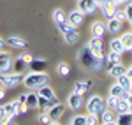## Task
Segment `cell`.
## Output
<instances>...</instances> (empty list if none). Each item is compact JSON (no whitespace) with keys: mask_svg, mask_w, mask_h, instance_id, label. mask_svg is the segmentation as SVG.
<instances>
[{"mask_svg":"<svg viewBox=\"0 0 132 125\" xmlns=\"http://www.w3.org/2000/svg\"><path fill=\"white\" fill-rule=\"evenodd\" d=\"M78 62L81 63L83 67H86L88 71H92V72H99V71L102 69V63H104V60L97 58V56H95V55L90 51L88 44H86L85 48H81V49L78 51Z\"/></svg>","mask_w":132,"mask_h":125,"instance_id":"obj_1","label":"cell"},{"mask_svg":"<svg viewBox=\"0 0 132 125\" xmlns=\"http://www.w3.org/2000/svg\"><path fill=\"white\" fill-rule=\"evenodd\" d=\"M50 83V76L41 71V72H37V71H32L28 72L25 78H23V85L27 86V88H30V90H39L41 86Z\"/></svg>","mask_w":132,"mask_h":125,"instance_id":"obj_2","label":"cell"},{"mask_svg":"<svg viewBox=\"0 0 132 125\" xmlns=\"http://www.w3.org/2000/svg\"><path fill=\"white\" fill-rule=\"evenodd\" d=\"M56 27H58L62 37H63V41L67 42V44H76V42L79 41V32L76 30V27H72L71 23L63 21V23H58Z\"/></svg>","mask_w":132,"mask_h":125,"instance_id":"obj_3","label":"cell"},{"mask_svg":"<svg viewBox=\"0 0 132 125\" xmlns=\"http://www.w3.org/2000/svg\"><path fill=\"white\" fill-rule=\"evenodd\" d=\"M85 106H86V113H90V115H101L102 111L108 107L106 101L101 95H92L90 99L85 102Z\"/></svg>","mask_w":132,"mask_h":125,"instance_id":"obj_4","label":"cell"},{"mask_svg":"<svg viewBox=\"0 0 132 125\" xmlns=\"http://www.w3.org/2000/svg\"><path fill=\"white\" fill-rule=\"evenodd\" d=\"M23 78L21 74L14 72V74H7V72H0V83L4 88H16L20 83H23Z\"/></svg>","mask_w":132,"mask_h":125,"instance_id":"obj_5","label":"cell"},{"mask_svg":"<svg viewBox=\"0 0 132 125\" xmlns=\"http://www.w3.org/2000/svg\"><path fill=\"white\" fill-rule=\"evenodd\" d=\"M88 48H90V51L93 53L97 58H101V60L106 58V55H104V46H102L101 37H92L90 41H88Z\"/></svg>","mask_w":132,"mask_h":125,"instance_id":"obj_6","label":"cell"},{"mask_svg":"<svg viewBox=\"0 0 132 125\" xmlns=\"http://www.w3.org/2000/svg\"><path fill=\"white\" fill-rule=\"evenodd\" d=\"M99 7V4L95 0H78V9L85 14H93Z\"/></svg>","mask_w":132,"mask_h":125,"instance_id":"obj_7","label":"cell"},{"mask_svg":"<svg viewBox=\"0 0 132 125\" xmlns=\"http://www.w3.org/2000/svg\"><path fill=\"white\" fill-rule=\"evenodd\" d=\"M67 106L71 107L72 111L81 109V106H83V95L78 94V92H72V94H69V97H67Z\"/></svg>","mask_w":132,"mask_h":125,"instance_id":"obj_8","label":"cell"},{"mask_svg":"<svg viewBox=\"0 0 132 125\" xmlns=\"http://www.w3.org/2000/svg\"><path fill=\"white\" fill-rule=\"evenodd\" d=\"M83 20H85V12H81L79 9H74L67 14V23H71L72 27H76V28L79 25H83Z\"/></svg>","mask_w":132,"mask_h":125,"instance_id":"obj_9","label":"cell"},{"mask_svg":"<svg viewBox=\"0 0 132 125\" xmlns=\"http://www.w3.org/2000/svg\"><path fill=\"white\" fill-rule=\"evenodd\" d=\"M99 7H101L102 14H104V18H113L114 16V12H116V9H118V5L113 2V0H108V2H102V4H99Z\"/></svg>","mask_w":132,"mask_h":125,"instance_id":"obj_10","label":"cell"},{"mask_svg":"<svg viewBox=\"0 0 132 125\" xmlns=\"http://www.w3.org/2000/svg\"><path fill=\"white\" fill-rule=\"evenodd\" d=\"M99 120H101L102 125H111V123H114V122H116V113H114V109L106 107L101 115H99Z\"/></svg>","mask_w":132,"mask_h":125,"instance_id":"obj_11","label":"cell"},{"mask_svg":"<svg viewBox=\"0 0 132 125\" xmlns=\"http://www.w3.org/2000/svg\"><path fill=\"white\" fill-rule=\"evenodd\" d=\"M12 69V58L9 53L0 51V72H9Z\"/></svg>","mask_w":132,"mask_h":125,"instance_id":"obj_12","label":"cell"},{"mask_svg":"<svg viewBox=\"0 0 132 125\" xmlns=\"http://www.w3.org/2000/svg\"><path fill=\"white\" fill-rule=\"evenodd\" d=\"M129 94H130V92H129V90H125V88H123V86L118 83V81L109 86V95L120 97V99H127V97H129Z\"/></svg>","mask_w":132,"mask_h":125,"instance_id":"obj_13","label":"cell"},{"mask_svg":"<svg viewBox=\"0 0 132 125\" xmlns=\"http://www.w3.org/2000/svg\"><path fill=\"white\" fill-rule=\"evenodd\" d=\"M108 30V27H106V23H102V21H93L90 27V32H92V37H102L104 34Z\"/></svg>","mask_w":132,"mask_h":125,"instance_id":"obj_14","label":"cell"},{"mask_svg":"<svg viewBox=\"0 0 132 125\" xmlns=\"http://www.w3.org/2000/svg\"><path fill=\"white\" fill-rule=\"evenodd\" d=\"M5 42L9 44L11 48H16V49H25V48L28 46L27 41H25V39H21V37H18V35H11V37H7Z\"/></svg>","mask_w":132,"mask_h":125,"instance_id":"obj_15","label":"cell"},{"mask_svg":"<svg viewBox=\"0 0 132 125\" xmlns=\"http://www.w3.org/2000/svg\"><path fill=\"white\" fill-rule=\"evenodd\" d=\"M39 95L46 97V99H50L53 104H58V97H56V94L53 92V88H50L48 85H44V86H41V88H39Z\"/></svg>","mask_w":132,"mask_h":125,"instance_id":"obj_16","label":"cell"},{"mask_svg":"<svg viewBox=\"0 0 132 125\" xmlns=\"http://www.w3.org/2000/svg\"><path fill=\"white\" fill-rule=\"evenodd\" d=\"M63 111H65V106L58 102V104H53V106L50 107V109L46 111V113H48V115H50L51 118H53V120H58V118H60V116L63 115Z\"/></svg>","mask_w":132,"mask_h":125,"instance_id":"obj_17","label":"cell"},{"mask_svg":"<svg viewBox=\"0 0 132 125\" xmlns=\"http://www.w3.org/2000/svg\"><path fill=\"white\" fill-rule=\"evenodd\" d=\"M122 25H123V21L116 20L114 16H113V18H109V20H108V23H106V27H108L109 34H116V32H120V30H122Z\"/></svg>","mask_w":132,"mask_h":125,"instance_id":"obj_18","label":"cell"},{"mask_svg":"<svg viewBox=\"0 0 132 125\" xmlns=\"http://www.w3.org/2000/svg\"><path fill=\"white\" fill-rule=\"evenodd\" d=\"M116 125H132V111L129 113H116Z\"/></svg>","mask_w":132,"mask_h":125,"instance_id":"obj_19","label":"cell"},{"mask_svg":"<svg viewBox=\"0 0 132 125\" xmlns=\"http://www.w3.org/2000/svg\"><path fill=\"white\" fill-rule=\"evenodd\" d=\"M92 86V81L90 79H83V81H76V85H74V92H78V94L85 95L86 92H88V88Z\"/></svg>","mask_w":132,"mask_h":125,"instance_id":"obj_20","label":"cell"},{"mask_svg":"<svg viewBox=\"0 0 132 125\" xmlns=\"http://www.w3.org/2000/svg\"><path fill=\"white\" fill-rule=\"evenodd\" d=\"M48 67V60H44V58H34L30 62V69L32 71H37V72H41Z\"/></svg>","mask_w":132,"mask_h":125,"instance_id":"obj_21","label":"cell"},{"mask_svg":"<svg viewBox=\"0 0 132 125\" xmlns=\"http://www.w3.org/2000/svg\"><path fill=\"white\" fill-rule=\"evenodd\" d=\"M125 72H127V67L122 65V63H114L113 67H109V76H113L114 79H116V78H120V76L125 74Z\"/></svg>","mask_w":132,"mask_h":125,"instance_id":"obj_22","label":"cell"},{"mask_svg":"<svg viewBox=\"0 0 132 125\" xmlns=\"http://www.w3.org/2000/svg\"><path fill=\"white\" fill-rule=\"evenodd\" d=\"M27 65H28V63L25 62V60H23V56L20 55V56L12 62V71H14V72H18V74H23V71H25V67H27Z\"/></svg>","mask_w":132,"mask_h":125,"instance_id":"obj_23","label":"cell"},{"mask_svg":"<svg viewBox=\"0 0 132 125\" xmlns=\"http://www.w3.org/2000/svg\"><path fill=\"white\" fill-rule=\"evenodd\" d=\"M4 106H5V111H7V116H9L11 120H14V116H18V115H20L16 101H14V102H7V104H4Z\"/></svg>","mask_w":132,"mask_h":125,"instance_id":"obj_24","label":"cell"},{"mask_svg":"<svg viewBox=\"0 0 132 125\" xmlns=\"http://www.w3.org/2000/svg\"><path fill=\"white\" fill-rule=\"evenodd\" d=\"M51 18H53V21H55V25L67 21V16H65L63 9H55V11H53V14H51Z\"/></svg>","mask_w":132,"mask_h":125,"instance_id":"obj_25","label":"cell"},{"mask_svg":"<svg viewBox=\"0 0 132 125\" xmlns=\"http://www.w3.org/2000/svg\"><path fill=\"white\" fill-rule=\"evenodd\" d=\"M116 81H118V83L122 85V86L125 88V90H130V88H132V78H130V76H129L127 72H125V74H122L120 78H116Z\"/></svg>","mask_w":132,"mask_h":125,"instance_id":"obj_26","label":"cell"},{"mask_svg":"<svg viewBox=\"0 0 132 125\" xmlns=\"http://www.w3.org/2000/svg\"><path fill=\"white\" fill-rule=\"evenodd\" d=\"M109 51H116V53H120V55H122V53L125 51L122 39H113V41L109 42Z\"/></svg>","mask_w":132,"mask_h":125,"instance_id":"obj_27","label":"cell"},{"mask_svg":"<svg viewBox=\"0 0 132 125\" xmlns=\"http://www.w3.org/2000/svg\"><path fill=\"white\" fill-rule=\"evenodd\" d=\"M27 104H28V107H39V94L28 92L27 94Z\"/></svg>","mask_w":132,"mask_h":125,"instance_id":"obj_28","label":"cell"},{"mask_svg":"<svg viewBox=\"0 0 132 125\" xmlns=\"http://www.w3.org/2000/svg\"><path fill=\"white\" fill-rule=\"evenodd\" d=\"M120 39H122V42H123L125 51H132V32H125Z\"/></svg>","mask_w":132,"mask_h":125,"instance_id":"obj_29","label":"cell"},{"mask_svg":"<svg viewBox=\"0 0 132 125\" xmlns=\"http://www.w3.org/2000/svg\"><path fill=\"white\" fill-rule=\"evenodd\" d=\"M114 111H116V113H129V111H132L129 101H127V99H120V101H118V106H116V109H114Z\"/></svg>","mask_w":132,"mask_h":125,"instance_id":"obj_30","label":"cell"},{"mask_svg":"<svg viewBox=\"0 0 132 125\" xmlns=\"http://www.w3.org/2000/svg\"><path fill=\"white\" fill-rule=\"evenodd\" d=\"M56 72L60 74L62 78H67V76H69V72H71V67H69V63L60 62L58 65H56Z\"/></svg>","mask_w":132,"mask_h":125,"instance_id":"obj_31","label":"cell"},{"mask_svg":"<svg viewBox=\"0 0 132 125\" xmlns=\"http://www.w3.org/2000/svg\"><path fill=\"white\" fill-rule=\"evenodd\" d=\"M86 116L88 115H74L71 118V125H86Z\"/></svg>","mask_w":132,"mask_h":125,"instance_id":"obj_32","label":"cell"},{"mask_svg":"<svg viewBox=\"0 0 132 125\" xmlns=\"http://www.w3.org/2000/svg\"><path fill=\"white\" fill-rule=\"evenodd\" d=\"M108 60H109V67H113L114 63H120V53L109 51V55H108Z\"/></svg>","mask_w":132,"mask_h":125,"instance_id":"obj_33","label":"cell"},{"mask_svg":"<svg viewBox=\"0 0 132 125\" xmlns=\"http://www.w3.org/2000/svg\"><path fill=\"white\" fill-rule=\"evenodd\" d=\"M118 101H120V97L108 95V99H106V104H108V107H111V109H116V106H118Z\"/></svg>","mask_w":132,"mask_h":125,"instance_id":"obj_34","label":"cell"},{"mask_svg":"<svg viewBox=\"0 0 132 125\" xmlns=\"http://www.w3.org/2000/svg\"><path fill=\"white\" fill-rule=\"evenodd\" d=\"M101 122L99 120V115H90L88 113V116H86V125H97Z\"/></svg>","mask_w":132,"mask_h":125,"instance_id":"obj_35","label":"cell"},{"mask_svg":"<svg viewBox=\"0 0 132 125\" xmlns=\"http://www.w3.org/2000/svg\"><path fill=\"white\" fill-rule=\"evenodd\" d=\"M114 18L120 21H129V18H127V12L125 11H118L116 9V12H114Z\"/></svg>","mask_w":132,"mask_h":125,"instance_id":"obj_36","label":"cell"},{"mask_svg":"<svg viewBox=\"0 0 132 125\" xmlns=\"http://www.w3.org/2000/svg\"><path fill=\"white\" fill-rule=\"evenodd\" d=\"M21 56H23V60H25V62L28 63V65H30V62L34 60V56H32L30 53H21Z\"/></svg>","mask_w":132,"mask_h":125,"instance_id":"obj_37","label":"cell"},{"mask_svg":"<svg viewBox=\"0 0 132 125\" xmlns=\"http://www.w3.org/2000/svg\"><path fill=\"white\" fill-rule=\"evenodd\" d=\"M125 12H127V18H129V20H132V2H130V4H127Z\"/></svg>","mask_w":132,"mask_h":125,"instance_id":"obj_38","label":"cell"},{"mask_svg":"<svg viewBox=\"0 0 132 125\" xmlns=\"http://www.w3.org/2000/svg\"><path fill=\"white\" fill-rule=\"evenodd\" d=\"M113 2H114L116 5H122V4H130L132 0H113Z\"/></svg>","mask_w":132,"mask_h":125,"instance_id":"obj_39","label":"cell"},{"mask_svg":"<svg viewBox=\"0 0 132 125\" xmlns=\"http://www.w3.org/2000/svg\"><path fill=\"white\" fill-rule=\"evenodd\" d=\"M4 97H5V90H4V88H0V101H2Z\"/></svg>","mask_w":132,"mask_h":125,"instance_id":"obj_40","label":"cell"},{"mask_svg":"<svg viewBox=\"0 0 132 125\" xmlns=\"http://www.w3.org/2000/svg\"><path fill=\"white\" fill-rule=\"evenodd\" d=\"M127 101H129V104H130V109H132V94H129V97H127Z\"/></svg>","mask_w":132,"mask_h":125,"instance_id":"obj_41","label":"cell"},{"mask_svg":"<svg viewBox=\"0 0 132 125\" xmlns=\"http://www.w3.org/2000/svg\"><path fill=\"white\" fill-rule=\"evenodd\" d=\"M127 74H129V76L132 78V65H130V67H127Z\"/></svg>","mask_w":132,"mask_h":125,"instance_id":"obj_42","label":"cell"},{"mask_svg":"<svg viewBox=\"0 0 132 125\" xmlns=\"http://www.w3.org/2000/svg\"><path fill=\"white\" fill-rule=\"evenodd\" d=\"M4 42H5V41H4V37H0V48L4 46Z\"/></svg>","mask_w":132,"mask_h":125,"instance_id":"obj_43","label":"cell"},{"mask_svg":"<svg viewBox=\"0 0 132 125\" xmlns=\"http://www.w3.org/2000/svg\"><path fill=\"white\" fill-rule=\"evenodd\" d=\"M97 4H102V2H108V0H95Z\"/></svg>","mask_w":132,"mask_h":125,"instance_id":"obj_44","label":"cell"},{"mask_svg":"<svg viewBox=\"0 0 132 125\" xmlns=\"http://www.w3.org/2000/svg\"><path fill=\"white\" fill-rule=\"evenodd\" d=\"M129 21H130V25H132V20H129Z\"/></svg>","mask_w":132,"mask_h":125,"instance_id":"obj_45","label":"cell"},{"mask_svg":"<svg viewBox=\"0 0 132 125\" xmlns=\"http://www.w3.org/2000/svg\"><path fill=\"white\" fill-rule=\"evenodd\" d=\"M0 51H2V48H0Z\"/></svg>","mask_w":132,"mask_h":125,"instance_id":"obj_46","label":"cell"}]
</instances>
